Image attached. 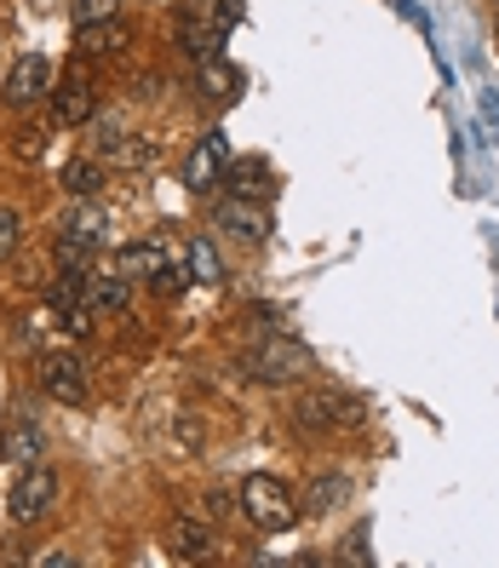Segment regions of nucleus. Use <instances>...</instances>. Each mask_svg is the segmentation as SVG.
I'll use <instances>...</instances> for the list:
<instances>
[{"instance_id": "obj_20", "label": "nucleus", "mask_w": 499, "mask_h": 568, "mask_svg": "<svg viewBox=\"0 0 499 568\" xmlns=\"http://www.w3.org/2000/svg\"><path fill=\"white\" fill-rule=\"evenodd\" d=\"M7 459H18V465H35L41 459V425L35 419H18L7 430Z\"/></svg>"}, {"instance_id": "obj_21", "label": "nucleus", "mask_w": 499, "mask_h": 568, "mask_svg": "<svg viewBox=\"0 0 499 568\" xmlns=\"http://www.w3.org/2000/svg\"><path fill=\"white\" fill-rule=\"evenodd\" d=\"M52 258H58V271H63V276H86V264H92V242H81V236H58Z\"/></svg>"}, {"instance_id": "obj_13", "label": "nucleus", "mask_w": 499, "mask_h": 568, "mask_svg": "<svg viewBox=\"0 0 499 568\" xmlns=\"http://www.w3.org/2000/svg\"><path fill=\"white\" fill-rule=\"evenodd\" d=\"M63 236H81L98 247V236H104V213L92 207V195H75V207L63 213Z\"/></svg>"}, {"instance_id": "obj_26", "label": "nucleus", "mask_w": 499, "mask_h": 568, "mask_svg": "<svg viewBox=\"0 0 499 568\" xmlns=\"http://www.w3.org/2000/svg\"><path fill=\"white\" fill-rule=\"evenodd\" d=\"M150 155H155V150H150L144 139H126V132H121V139L110 144V161H115V166H144Z\"/></svg>"}, {"instance_id": "obj_12", "label": "nucleus", "mask_w": 499, "mask_h": 568, "mask_svg": "<svg viewBox=\"0 0 499 568\" xmlns=\"http://www.w3.org/2000/svg\"><path fill=\"white\" fill-rule=\"evenodd\" d=\"M161 264H173V258H166V247H161V242H132V247H121L115 271H121L126 282H132V276H144V282H150V276L161 271Z\"/></svg>"}, {"instance_id": "obj_29", "label": "nucleus", "mask_w": 499, "mask_h": 568, "mask_svg": "<svg viewBox=\"0 0 499 568\" xmlns=\"http://www.w3.org/2000/svg\"><path fill=\"white\" fill-rule=\"evenodd\" d=\"M173 437H179V448H202V425H195V419L184 414V419L173 425Z\"/></svg>"}, {"instance_id": "obj_24", "label": "nucleus", "mask_w": 499, "mask_h": 568, "mask_svg": "<svg viewBox=\"0 0 499 568\" xmlns=\"http://www.w3.org/2000/svg\"><path fill=\"white\" fill-rule=\"evenodd\" d=\"M150 287H155V298H179L190 287V271H184V264H161V271L150 276Z\"/></svg>"}, {"instance_id": "obj_4", "label": "nucleus", "mask_w": 499, "mask_h": 568, "mask_svg": "<svg viewBox=\"0 0 499 568\" xmlns=\"http://www.w3.org/2000/svg\"><path fill=\"white\" fill-rule=\"evenodd\" d=\"M35 374H41V390L47 396H58V403H70V408H81L86 403V362H75V356H41L35 362Z\"/></svg>"}, {"instance_id": "obj_2", "label": "nucleus", "mask_w": 499, "mask_h": 568, "mask_svg": "<svg viewBox=\"0 0 499 568\" xmlns=\"http://www.w3.org/2000/svg\"><path fill=\"white\" fill-rule=\"evenodd\" d=\"M92 115H98V87H92L86 58H75L70 75H63V87H52V121L58 126H86Z\"/></svg>"}, {"instance_id": "obj_25", "label": "nucleus", "mask_w": 499, "mask_h": 568, "mask_svg": "<svg viewBox=\"0 0 499 568\" xmlns=\"http://www.w3.org/2000/svg\"><path fill=\"white\" fill-rule=\"evenodd\" d=\"M121 18V0H75V23H115Z\"/></svg>"}, {"instance_id": "obj_15", "label": "nucleus", "mask_w": 499, "mask_h": 568, "mask_svg": "<svg viewBox=\"0 0 499 568\" xmlns=\"http://www.w3.org/2000/svg\"><path fill=\"white\" fill-rule=\"evenodd\" d=\"M75 47H81V58H110V52L126 47V29L121 23H86Z\"/></svg>"}, {"instance_id": "obj_8", "label": "nucleus", "mask_w": 499, "mask_h": 568, "mask_svg": "<svg viewBox=\"0 0 499 568\" xmlns=\"http://www.w3.org/2000/svg\"><path fill=\"white\" fill-rule=\"evenodd\" d=\"M224 190H230V195H242V202H264V195L276 190V179H271V161H258V155L230 161V166H224Z\"/></svg>"}, {"instance_id": "obj_19", "label": "nucleus", "mask_w": 499, "mask_h": 568, "mask_svg": "<svg viewBox=\"0 0 499 568\" xmlns=\"http://www.w3.org/2000/svg\"><path fill=\"white\" fill-rule=\"evenodd\" d=\"M298 425H305V430H327V425H339V396H298Z\"/></svg>"}, {"instance_id": "obj_23", "label": "nucleus", "mask_w": 499, "mask_h": 568, "mask_svg": "<svg viewBox=\"0 0 499 568\" xmlns=\"http://www.w3.org/2000/svg\"><path fill=\"white\" fill-rule=\"evenodd\" d=\"M190 276H195V282H218V276H224V271H218V253H213L207 236L190 242Z\"/></svg>"}, {"instance_id": "obj_1", "label": "nucleus", "mask_w": 499, "mask_h": 568, "mask_svg": "<svg viewBox=\"0 0 499 568\" xmlns=\"http://www.w3.org/2000/svg\"><path fill=\"white\" fill-rule=\"evenodd\" d=\"M242 511H247L264 534H282V528L298 523L293 494H287V483H276V477H247V483H242Z\"/></svg>"}, {"instance_id": "obj_30", "label": "nucleus", "mask_w": 499, "mask_h": 568, "mask_svg": "<svg viewBox=\"0 0 499 568\" xmlns=\"http://www.w3.org/2000/svg\"><path fill=\"white\" fill-rule=\"evenodd\" d=\"M184 7H190V12H207V7H218V0H184Z\"/></svg>"}, {"instance_id": "obj_6", "label": "nucleus", "mask_w": 499, "mask_h": 568, "mask_svg": "<svg viewBox=\"0 0 499 568\" xmlns=\"http://www.w3.org/2000/svg\"><path fill=\"white\" fill-rule=\"evenodd\" d=\"M47 92H52V63L41 52H23L12 63V75H7V104L23 110V104H41Z\"/></svg>"}, {"instance_id": "obj_7", "label": "nucleus", "mask_w": 499, "mask_h": 568, "mask_svg": "<svg viewBox=\"0 0 499 568\" xmlns=\"http://www.w3.org/2000/svg\"><path fill=\"white\" fill-rule=\"evenodd\" d=\"M247 374L264 385H287L305 374V351L298 345H258V351H247Z\"/></svg>"}, {"instance_id": "obj_31", "label": "nucleus", "mask_w": 499, "mask_h": 568, "mask_svg": "<svg viewBox=\"0 0 499 568\" xmlns=\"http://www.w3.org/2000/svg\"><path fill=\"white\" fill-rule=\"evenodd\" d=\"M0 459H7V430H0Z\"/></svg>"}, {"instance_id": "obj_3", "label": "nucleus", "mask_w": 499, "mask_h": 568, "mask_svg": "<svg viewBox=\"0 0 499 568\" xmlns=\"http://www.w3.org/2000/svg\"><path fill=\"white\" fill-rule=\"evenodd\" d=\"M52 499H58V477L47 471V465H23V477L12 483V517L18 523H41L52 511Z\"/></svg>"}, {"instance_id": "obj_16", "label": "nucleus", "mask_w": 499, "mask_h": 568, "mask_svg": "<svg viewBox=\"0 0 499 568\" xmlns=\"http://www.w3.org/2000/svg\"><path fill=\"white\" fill-rule=\"evenodd\" d=\"M126 298H132V287H126L121 271H115V276H98V282L86 287V305H92V311H104V316L126 311Z\"/></svg>"}, {"instance_id": "obj_22", "label": "nucleus", "mask_w": 499, "mask_h": 568, "mask_svg": "<svg viewBox=\"0 0 499 568\" xmlns=\"http://www.w3.org/2000/svg\"><path fill=\"white\" fill-rule=\"evenodd\" d=\"M345 494H350V483H345V477H316V483H310V494H305V506H310V511H333Z\"/></svg>"}, {"instance_id": "obj_14", "label": "nucleus", "mask_w": 499, "mask_h": 568, "mask_svg": "<svg viewBox=\"0 0 499 568\" xmlns=\"http://www.w3.org/2000/svg\"><path fill=\"white\" fill-rule=\"evenodd\" d=\"M47 144H52V132H47L41 121H23V126L12 132V161L41 166V161H47Z\"/></svg>"}, {"instance_id": "obj_27", "label": "nucleus", "mask_w": 499, "mask_h": 568, "mask_svg": "<svg viewBox=\"0 0 499 568\" xmlns=\"http://www.w3.org/2000/svg\"><path fill=\"white\" fill-rule=\"evenodd\" d=\"M12 247H18V213L0 207V258H12Z\"/></svg>"}, {"instance_id": "obj_9", "label": "nucleus", "mask_w": 499, "mask_h": 568, "mask_svg": "<svg viewBox=\"0 0 499 568\" xmlns=\"http://www.w3.org/2000/svg\"><path fill=\"white\" fill-rule=\"evenodd\" d=\"M213 528L207 523H195V517H179L173 528H166V551H173L179 562H207L213 557Z\"/></svg>"}, {"instance_id": "obj_10", "label": "nucleus", "mask_w": 499, "mask_h": 568, "mask_svg": "<svg viewBox=\"0 0 499 568\" xmlns=\"http://www.w3.org/2000/svg\"><path fill=\"white\" fill-rule=\"evenodd\" d=\"M218 224H224L236 242H264V236H271V219H264V207H258V202H242V195H230V202L218 207Z\"/></svg>"}, {"instance_id": "obj_5", "label": "nucleus", "mask_w": 499, "mask_h": 568, "mask_svg": "<svg viewBox=\"0 0 499 568\" xmlns=\"http://www.w3.org/2000/svg\"><path fill=\"white\" fill-rule=\"evenodd\" d=\"M224 166H230V139H224V132H207V139L190 150V161H184V184L195 195H207L224 179Z\"/></svg>"}, {"instance_id": "obj_11", "label": "nucleus", "mask_w": 499, "mask_h": 568, "mask_svg": "<svg viewBox=\"0 0 499 568\" xmlns=\"http://www.w3.org/2000/svg\"><path fill=\"white\" fill-rule=\"evenodd\" d=\"M179 47H184L195 63L218 58V47H224V23H213V18H202V12H184V23H179Z\"/></svg>"}, {"instance_id": "obj_17", "label": "nucleus", "mask_w": 499, "mask_h": 568, "mask_svg": "<svg viewBox=\"0 0 499 568\" xmlns=\"http://www.w3.org/2000/svg\"><path fill=\"white\" fill-rule=\"evenodd\" d=\"M63 190H70V195H98V190H104V161L75 155L70 166H63Z\"/></svg>"}, {"instance_id": "obj_28", "label": "nucleus", "mask_w": 499, "mask_h": 568, "mask_svg": "<svg viewBox=\"0 0 499 568\" xmlns=\"http://www.w3.org/2000/svg\"><path fill=\"white\" fill-rule=\"evenodd\" d=\"M230 511H242V494L213 488V494H207V517H230Z\"/></svg>"}, {"instance_id": "obj_18", "label": "nucleus", "mask_w": 499, "mask_h": 568, "mask_svg": "<svg viewBox=\"0 0 499 568\" xmlns=\"http://www.w3.org/2000/svg\"><path fill=\"white\" fill-rule=\"evenodd\" d=\"M236 87H242V75L230 70V63H218V58L202 63V98H213V104H230V98H236Z\"/></svg>"}]
</instances>
